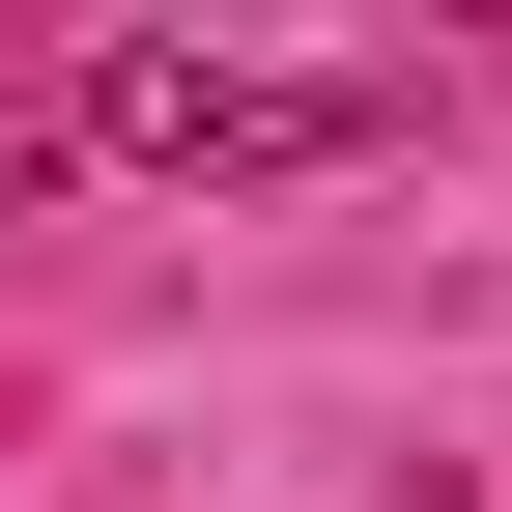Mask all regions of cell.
<instances>
[{"mask_svg":"<svg viewBox=\"0 0 512 512\" xmlns=\"http://www.w3.org/2000/svg\"><path fill=\"white\" fill-rule=\"evenodd\" d=\"M86 143L114 171H342L370 86H313V57H86Z\"/></svg>","mask_w":512,"mask_h":512,"instance_id":"obj_1","label":"cell"}]
</instances>
